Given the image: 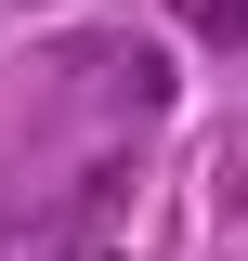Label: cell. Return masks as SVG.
<instances>
[{"label": "cell", "mask_w": 248, "mask_h": 261, "mask_svg": "<svg viewBox=\"0 0 248 261\" xmlns=\"http://www.w3.org/2000/svg\"><path fill=\"white\" fill-rule=\"evenodd\" d=\"M209 27H222V39H248V0H209Z\"/></svg>", "instance_id": "1"}]
</instances>
